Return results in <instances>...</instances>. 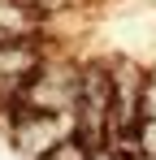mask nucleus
<instances>
[{
    "label": "nucleus",
    "mask_w": 156,
    "mask_h": 160,
    "mask_svg": "<svg viewBox=\"0 0 156 160\" xmlns=\"http://www.w3.org/2000/svg\"><path fill=\"white\" fill-rule=\"evenodd\" d=\"M44 160H91V143H82L78 134H70V138H61Z\"/></svg>",
    "instance_id": "1"
},
{
    "label": "nucleus",
    "mask_w": 156,
    "mask_h": 160,
    "mask_svg": "<svg viewBox=\"0 0 156 160\" xmlns=\"http://www.w3.org/2000/svg\"><path fill=\"white\" fill-rule=\"evenodd\" d=\"M91 160H122V156H117L108 143H100V147H91Z\"/></svg>",
    "instance_id": "2"
}]
</instances>
